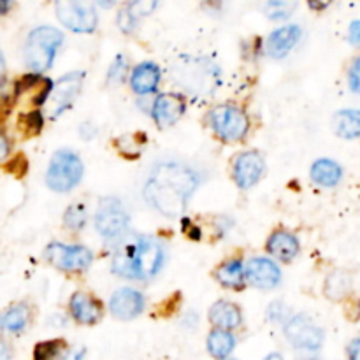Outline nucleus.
<instances>
[{"mask_svg":"<svg viewBox=\"0 0 360 360\" xmlns=\"http://www.w3.org/2000/svg\"><path fill=\"white\" fill-rule=\"evenodd\" d=\"M199 185L195 171L178 162H162L144 186L148 204L169 218L181 217Z\"/></svg>","mask_w":360,"mask_h":360,"instance_id":"nucleus-1","label":"nucleus"},{"mask_svg":"<svg viewBox=\"0 0 360 360\" xmlns=\"http://www.w3.org/2000/svg\"><path fill=\"white\" fill-rule=\"evenodd\" d=\"M164 246L151 238H132L112 257V273L129 280H150L164 266Z\"/></svg>","mask_w":360,"mask_h":360,"instance_id":"nucleus-2","label":"nucleus"},{"mask_svg":"<svg viewBox=\"0 0 360 360\" xmlns=\"http://www.w3.org/2000/svg\"><path fill=\"white\" fill-rule=\"evenodd\" d=\"M172 76L192 95H213L220 84V69L207 58H181L172 69Z\"/></svg>","mask_w":360,"mask_h":360,"instance_id":"nucleus-3","label":"nucleus"},{"mask_svg":"<svg viewBox=\"0 0 360 360\" xmlns=\"http://www.w3.org/2000/svg\"><path fill=\"white\" fill-rule=\"evenodd\" d=\"M62 41V32L55 27H39L32 30L25 42V63L35 72L49 69Z\"/></svg>","mask_w":360,"mask_h":360,"instance_id":"nucleus-4","label":"nucleus"},{"mask_svg":"<svg viewBox=\"0 0 360 360\" xmlns=\"http://www.w3.org/2000/svg\"><path fill=\"white\" fill-rule=\"evenodd\" d=\"M83 162L74 151L60 150L53 155L51 164L46 172V183L53 192H69L83 178Z\"/></svg>","mask_w":360,"mask_h":360,"instance_id":"nucleus-5","label":"nucleus"},{"mask_svg":"<svg viewBox=\"0 0 360 360\" xmlns=\"http://www.w3.org/2000/svg\"><path fill=\"white\" fill-rule=\"evenodd\" d=\"M56 16L60 23L77 34H90L97 28L98 16L94 0H56Z\"/></svg>","mask_w":360,"mask_h":360,"instance_id":"nucleus-6","label":"nucleus"},{"mask_svg":"<svg viewBox=\"0 0 360 360\" xmlns=\"http://www.w3.org/2000/svg\"><path fill=\"white\" fill-rule=\"evenodd\" d=\"M210 125L220 139L241 141L250 130L248 116L236 105H218L210 112Z\"/></svg>","mask_w":360,"mask_h":360,"instance_id":"nucleus-7","label":"nucleus"},{"mask_svg":"<svg viewBox=\"0 0 360 360\" xmlns=\"http://www.w3.org/2000/svg\"><path fill=\"white\" fill-rule=\"evenodd\" d=\"M129 227V213L118 199H102L95 213V229L104 239H118Z\"/></svg>","mask_w":360,"mask_h":360,"instance_id":"nucleus-8","label":"nucleus"},{"mask_svg":"<svg viewBox=\"0 0 360 360\" xmlns=\"http://www.w3.org/2000/svg\"><path fill=\"white\" fill-rule=\"evenodd\" d=\"M285 336L299 350L316 352L323 343V333L308 316H292L285 326Z\"/></svg>","mask_w":360,"mask_h":360,"instance_id":"nucleus-9","label":"nucleus"},{"mask_svg":"<svg viewBox=\"0 0 360 360\" xmlns=\"http://www.w3.org/2000/svg\"><path fill=\"white\" fill-rule=\"evenodd\" d=\"M46 259L55 267L69 273L84 271L91 264V252L84 246H65L53 243L46 248Z\"/></svg>","mask_w":360,"mask_h":360,"instance_id":"nucleus-10","label":"nucleus"},{"mask_svg":"<svg viewBox=\"0 0 360 360\" xmlns=\"http://www.w3.org/2000/svg\"><path fill=\"white\" fill-rule=\"evenodd\" d=\"M84 74L83 72H70L67 76L60 77L51 90V104H49V116L56 118L63 111L72 105L76 97L79 95L81 86H83Z\"/></svg>","mask_w":360,"mask_h":360,"instance_id":"nucleus-11","label":"nucleus"},{"mask_svg":"<svg viewBox=\"0 0 360 360\" xmlns=\"http://www.w3.org/2000/svg\"><path fill=\"white\" fill-rule=\"evenodd\" d=\"M266 160L259 151H246L236 158L234 164V179L239 188H252L262 178Z\"/></svg>","mask_w":360,"mask_h":360,"instance_id":"nucleus-12","label":"nucleus"},{"mask_svg":"<svg viewBox=\"0 0 360 360\" xmlns=\"http://www.w3.org/2000/svg\"><path fill=\"white\" fill-rule=\"evenodd\" d=\"M53 90V83L46 77L41 76H25L21 77L14 88V95L20 102H25L27 105H39L44 104L48 101L49 94Z\"/></svg>","mask_w":360,"mask_h":360,"instance_id":"nucleus-13","label":"nucleus"},{"mask_svg":"<svg viewBox=\"0 0 360 360\" xmlns=\"http://www.w3.org/2000/svg\"><path fill=\"white\" fill-rule=\"evenodd\" d=\"M144 309V297L134 288H120L111 295L109 311L120 320H132Z\"/></svg>","mask_w":360,"mask_h":360,"instance_id":"nucleus-14","label":"nucleus"},{"mask_svg":"<svg viewBox=\"0 0 360 360\" xmlns=\"http://www.w3.org/2000/svg\"><path fill=\"white\" fill-rule=\"evenodd\" d=\"M246 278H248L253 287L271 290V288L280 283L281 273L276 264L271 262L269 259L257 257V259H252L246 264Z\"/></svg>","mask_w":360,"mask_h":360,"instance_id":"nucleus-15","label":"nucleus"},{"mask_svg":"<svg viewBox=\"0 0 360 360\" xmlns=\"http://www.w3.org/2000/svg\"><path fill=\"white\" fill-rule=\"evenodd\" d=\"M185 112V101L181 95L162 94L153 104V118L160 129L172 127Z\"/></svg>","mask_w":360,"mask_h":360,"instance_id":"nucleus-16","label":"nucleus"},{"mask_svg":"<svg viewBox=\"0 0 360 360\" xmlns=\"http://www.w3.org/2000/svg\"><path fill=\"white\" fill-rule=\"evenodd\" d=\"M70 315L77 323L94 326L102 319V306L95 297L86 292H76L70 297Z\"/></svg>","mask_w":360,"mask_h":360,"instance_id":"nucleus-17","label":"nucleus"},{"mask_svg":"<svg viewBox=\"0 0 360 360\" xmlns=\"http://www.w3.org/2000/svg\"><path fill=\"white\" fill-rule=\"evenodd\" d=\"M301 39V28L297 25H287L269 35L266 42V53L273 58H283L292 51Z\"/></svg>","mask_w":360,"mask_h":360,"instance_id":"nucleus-18","label":"nucleus"},{"mask_svg":"<svg viewBox=\"0 0 360 360\" xmlns=\"http://www.w3.org/2000/svg\"><path fill=\"white\" fill-rule=\"evenodd\" d=\"M267 252L281 262H290L299 253V241L287 231H276L267 239Z\"/></svg>","mask_w":360,"mask_h":360,"instance_id":"nucleus-19","label":"nucleus"},{"mask_svg":"<svg viewBox=\"0 0 360 360\" xmlns=\"http://www.w3.org/2000/svg\"><path fill=\"white\" fill-rule=\"evenodd\" d=\"M160 83V69L151 62L139 63L130 77V86L137 95L153 94Z\"/></svg>","mask_w":360,"mask_h":360,"instance_id":"nucleus-20","label":"nucleus"},{"mask_svg":"<svg viewBox=\"0 0 360 360\" xmlns=\"http://www.w3.org/2000/svg\"><path fill=\"white\" fill-rule=\"evenodd\" d=\"M210 322L218 329L232 330L241 323V311L236 304L227 301H218L210 309Z\"/></svg>","mask_w":360,"mask_h":360,"instance_id":"nucleus-21","label":"nucleus"},{"mask_svg":"<svg viewBox=\"0 0 360 360\" xmlns=\"http://www.w3.org/2000/svg\"><path fill=\"white\" fill-rule=\"evenodd\" d=\"M341 176H343V171L340 165L329 158L316 160L311 167L313 181L320 186H336L341 181Z\"/></svg>","mask_w":360,"mask_h":360,"instance_id":"nucleus-22","label":"nucleus"},{"mask_svg":"<svg viewBox=\"0 0 360 360\" xmlns=\"http://www.w3.org/2000/svg\"><path fill=\"white\" fill-rule=\"evenodd\" d=\"M334 130L343 139H355L360 136V111L345 109L334 116Z\"/></svg>","mask_w":360,"mask_h":360,"instance_id":"nucleus-23","label":"nucleus"},{"mask_svg":"<svg viewBox=\"0 0 360 360\" xmlns=\"http://www.w3.org/2000/svg\"><path fill=\"white\" fill-rule=\"evenodd\" d=\"M30 320V309L27 304H16L0 315V329L7 333H21Z\"/></svg>","mask_w":360,"mask_h":360,"instance_id":"nucleus-24","label":"nucleus"},{"mask_svg":"<svg viewBox=\"0 0 360 360\" xmlns=\"http://www.w3.org/2000/svg\"><path fill=\"white\" fill-rule=\"evenodd\" d=\"M246 269L239 260H231V262L224 264L218 267L217 271V280L220 281L224 287L232 288V290H241L245 285Z\"/></svg>","mask_w":360,"mask_h":360,"instance_id":"nucleus-25","label":"nucleus"},{"mask_svg":"<svg viewBox=\"0 0 360 360\" xmlns=\"http://www.w3.org/2000/svg\"><path fill=\"white\" fill-rule=\"evenodd\" d=\"M323 290L326 295L333 301H341L343 297H347L352 290V276L347 271H334L327 276L326 285H323Z\"/></svg>","mask_w":360,"mask_h":360,"instance_id":"nucleus-26","label":"nucleus"},{"mask_svg":"<svg viewBox=\"0 0 360 360\" xmlns=\"http://www.w3.org/2000/svg\"><path fill=\"white\" fill-rule=\"evenodd\" d=\"M236 340L231 333L225 329H214L213 333L207 336V350L214 359H225L232 354L234 350Z\"/></svg>","mask_w":360,"mask_h":360,"instance_id":"nucleus-27","label":"nucleus"},{"mask_svg":"<svg viewBox=\"0 0 360 360\" xmlns=\"http://www.w3.org/2000/svg\"><path fill=\"white\" fill-rule=\"evenodd\" d=\"M297 9V0H267L266 2V16L269 20L280 21L287 20Z\"/></svg>","mask_w":360,"mask_h":360,"instance_id":"nucleus-28","label":"nucleus"},{"mask_svg":"<svg viewBox=\"0 0 360 360\" xmlns=\"http://www.w3.org/2000/svg\"><path fill=\"white\" fill-rule=\"evenodd\" d=\"M18 122H20L18 123V125H20V130L27 137L37 136V134L42 130V125H44V122H42V115L39 111H30L27 112V115H21Z\"/></svg>","mask_w":360,"mask_h":360,"instance_id":"nucleus-29","label":"nucleus"},{"mask_svg":"<svg viewBox=\"0 0 360 360\" xmlns=\"http://www.w3.org/2000/svg\"><path fill=\"white\" fill-rule=\"evenodd\" d=\"M63 224L67 229H72V231H79L86 224V207L83 204H72L69 210L63 214Z\"/></svg>","mask_w":360,"mask_h":360,"instance_id":"nucleus-30","label":"nucleus"},{"mask_svg":"<svg viewBox=\"0 0 360 360\" xmlns=\"http://www.w3.org/2000/svg\"><path fill=\"white\" fill-rule=\"evenodd\" d=\"M65 348V343L62 340H53V341H46V343H39L35 347L34 357L37 360H49L55 359L62 354V350Z\"/></svg>","mask_w":360,"mask_h":360,"instance_id":"nucleus-31","label":"nucleus"},{"mask_svg":"<svg viewBox=\"0 0 360 360\" xmlns=\"http://www.w3.org/2000/svg\"><path fill=\"white\" fill-rule=\"evenodd\" d=\"M157 6L158 0H129L125 7L136 20H139V18H144L153 13Z\"/></svg>","mask_w":360,"mask_h":360,"instance_id":"nucleus-32","label":"nucleus"},{"mask_svg":"<svg viewBox=\"0 0 360 360\" xmlns=\"http://www.w3.org/2000/svg\"><path fill=\"white\" fill-rule=\"evenodd\" d=\"M127 76V60L123 56H116L115 62L111 63L108 72L109 83H122Z\"/></svg>","mask_w":360,"mask_h":360,"instance_id":"nucleus-33","label":"nucleus"},{"mask_svg":"<svg viewBox=\"0 0 360 360\" xmlns=\"http://www.w3.org/2000/svg\"><path fill=\"white\" fill-rule=\"evenodd\" d=\"M136 23H137L136 18L129 13V9H127V7H123V9L118 13V25H120V28H122V32L130 34V32L136 28Z\"/></svg>","mask_w":360,"mask_h":360,"instance_id":"nucleus-34","label":"nucleus"},{"mask_svg":"<svg viewBox=\"0 0 360 360\" xmlns=\"http://www.w3.org/2000/svg\"><path fill=\"white\" fill-rule=\"evenodd\" d=\"M27 169H28V164H27V160L21 157V155H20V157L14 158V160L11 162L9 165H7V171L13 172V174L18 176V178H21V176L27 172Z\"/></svg>","mask_w":360,"mask_h":360,"instance_id":"nucleus-35","label":"nucleus"},{"mask_svg":"<svg viewBox=\"0 0 360 360\" xmlns=\"http://www.w3.org/2000/svg\"><path fill=\"white\" fill-rule=\"evenodd\" d=\"M350 88L360 94V58L355 60L350 69Z\"/></svg>","mask_w":360,"mask_h":360,"instance_id":"nucleus-36","label":"nucleus"},{"mask_svg":"<svg viewBox=\"0 0 360 360\" xmlns=\"http://www.w3.org/2000/svg\"><path fill=\"white\" fill-rule=\"evenodd\" d=\"M11 94H14V91H11L4 83L0 84V112L2 115H7V111H9Z\"/></svg>","mask_w":360,"mask_h":360,"instance_id":"nucleus-37","label":"nucleus"},{"mask_svg":"<svg viewBox=\"0 0 360 360\" xmlns=\"http://www.w3.org/2000/svg\"><path fill=\"white\" fill-rule=\"evenodd\" d=\"M348 35H350L352 44H360V21H354V23L350 25Z\"/></svg>","mask_w":360,"mask_h":360,"instance_id":"nucleus-38","label":"nucleus"},{"mask_svg":"<svg viewBox=\"0 0 360 360\" xmlns=\"http://www.w3.org/2000/svg\"><path fill=\"white\" fill-rule=\"evenodd\" d=\"M7 155H9V141H7V137L0 132V162H2Z\"/></svg>","mask_w":360,"mask_h":360,"instance_id":"nucleus-39","label":"nucleus"},{"mask_svg":"<svg viewBox=\"0 0 360 360\" xmlns=\"http://www.w3.org/2000/svg\"><path fill=\"white\" fill-rule=\"evenodd\" d=\"M348 355L354 360H360V340H354L348 347Z\"/></svg>","mask_w":360,"mask_h":360,"instance_id":"nucleus-40","label":"nucleus"},{"mask_svg":"<svg viewBox=\"0 0 360 360\" xmlns=\"http://www.w3.org/2000/svg\"><path fill=\"white\" fill-rule=\"evenodd\" d=\"M308 2H309V7H311V9L323 11V9H327L330 4H333V0H308Z\"/></svg>","mask_w":360,"mask_h":360,"instance_id":"nucleus-41","label":"nucleus"},{"mask_svg":"<svg viewBox=\"0 0 360 360\" xmlns=\"http://www.w3.org/2000/svg\"><path fill=\"white\" fill-rule=\"evenodd\" d=\"M11 357V350L4 341H0V360H6Z\"/></svg>","mask_w":360,"mask_h":360,"instance_id":"nucleus-42","label":"nucleus"},{"mask_svg":"<svg viewBox=\"0 0 360 360\" xmlns=\"http://www.w3.org/2000/svg\"><path fill=\"white\" fill-rule=\"evenodd\" d=\"M11 6H13V0H0V16L9 13Z\"/></svg>","mask_w":360,"mask_h":360,"instance_id":"nucleus-43","label":"nucleus"},{"mask_svg":"<svg viewBox=\"0 0 360 360\" xmlns=\"http://www.w3.org/2000/svg\"><path fill=\"white\" fill-rule=\"evenodd\" d=\"M95 2H97L101 7H104V9H109V7L115 6L118 0H95Z\"/></svg>","mask_w":360,"mask_h":360,"instance_id":"nucleus-44","label":"nucleus"},{"mask_svg":"<svg viewBox=\"0 0 360 360\" xmlns=\"http://www.w3.org/2000/svg\"><path fill=\"white\" fill-rule=\"evenodd\" d=\"M4 67H6V63H4V56H2V53H0V76L4 74Z\"/></svg>","mask_w":360,"mask_h":360,"instance_id":"nucleus-45","label":"nucleus"}]
</instances>
